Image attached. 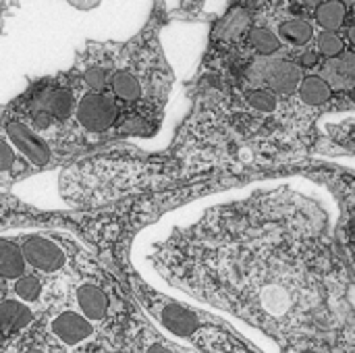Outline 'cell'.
<instances>
[{"label":"cell","instance_id":"6da1fadb","mask_svg":"<svg viewBox=\"0 0 355 353\" xmlns=\"http://www.w3.org/2000/svg\"><path fill=\"white\" fill-rule=\"evenodd\" d=\"M116 119V106L102 94H85L77 104V121L92 133L106 131Z\"/></svg>","mask_w":355,"mask_h":353},{"label":"cell","instance_id":"7a4b0ae2","mask_svg":"<svg viewBox=\"0 0 355 353\" xmlns=\"http://www.w3.org/2000/svg\"><path fill=\"white\" fill-rule=\"evenodd\" d=\"M23 260L42 273H54L64 264V252L50 239L29 237L23 243Z\"/></svg>","mask_w":355,"mask_h":353},{"label":"cell","instance_id":"3957f363","mask_svg":"<svg viewBox=\"0 0 355 353\" xmlns=\"http://www.w3.org/2000/svg\"><path fill=\"white\" fill-rule=\"evenodd\" d=\"M52 335L64 345H79L92 337V325L77 312H62L50 325Z\"/></svg>","mask_w":355,"mask_h":353},{"label":"cell","instance_id":"277c9868","mask_svg":"<svg viewBox=\"0 0 355 353\" xmlns=\"http://www.w3.org/2000/svg\"><path fill=\"white\" fill-rule=\"evenodd\" d=\"M6 133H8L10 144H15V148L21 150L31 162H35V164L48 162V158H50L48 146H46L29 127H25V125H21V123H8Z\"/></svg>","mask_w":355,"mask_h":353},{"label":"cell","instance_id":"5b68a950","mask_svg":"<svg viewBox=\"0 0 355 353\" xmlns=\"http://www.w3.org/2000/svg\"><path fill=\"white\" fill-rule=\"evenodd\" d=\"M158 318L177 337H191L200 329V318L181 306H162L158 310Z\"/></svg>","mask_w":355,"mask_h":353},{"label":"cell","instance_id":"8992f818","mask_svg":"<svg viewBox=\"0 0 355 353\" xmlns=\"http://www.w3.org/2000/svg\"><path fill=\"white\" fill-rule=\"evenodd\" d=\"M302 69L295 64V62H289V60H281L277 62L270 71H268V85L272 87L270 92L277 96V94H283V96H289L293 92H297L300 83H302Z\"/></svg>","mask_w":355,"mask_h":353},{"label":"cell","instance_id":"52a82bcc","mask_svg":"<svg viewBox=\"0 0 355 353\" xmlns=\"http://www.w3.org/2000/svg\"><path fill=\"white\" fill-rule=\"evenodd\" d=\"M77 306L81 316L89 320H102L108 312V298L98 285H83L77 289Z\"/></svg>","mask_w":355,"mask_h":353},{"label":"cell","instance_id":"ba28073f","mask_svg":"<svg viewBox=\"0 0 355 353\" xmlns=\"http://www.w3.org/2000/svg\"><path fill=\"white\" fill-rule=\"evenodd\" d=\"M33 322V312L15 300H6L0 304V329H12V331H23Z\"/></svg>","mask_w":355,"mask_h":353},{"label":"cell","instance_id":"9c48e42d","mask_svg":"<svg viewBox=\"0 0 355 353\" xmlns=\"http://www.w3.org/2000/svg\"><path fill=\"white\" fill-rule=\"evenodd\" d=\"M297 94L302 102H306L308 106H320L331 98V85L320 75H308V77H302Z\"/></svg>","mask_w":355,"mask_h":353},{"label":"cell","instance_id":"30bf717a","mask_svg":"<svg viewBox=\"0 0 355 353\" xmlns=\"http://www.w3.org/2000/svg\"><path fill=\"white\" fill-rule=\"evenodd\" d=\"M25 260L21 250L15 243L0 241V277L4 279H19L23 277Z\"/></svg>","mask_w":355,"mask_h":353},{"label":"cell","instance_id":"8fae6325","mask_svg":"<svg viewBox=\"0 0 355 353\" xmlns=\"http://www.w3.org/2000/svg\"><path fill=\"white\" fill-rule=\"evenodd\" d=\"M316 21L324 31H337L345 21V6L341 2H322L316 8Z\"/></svg>","mask_w":355,"mask_h":353},{"label":"cell","instance_id":"7c38bea8","mask_svg":"<svg viewBox=\"0 0 355 353\" xmlns=\"http://www.w3.org/2000/svg\"><path fill=\"white\" fill-rule=\"evenodd\" d=\"M279 33H281L283 40L302 46V44H308V42L312 40L314 27H312L308 21H304V19H291V21H285V23L279 27Z\"/></svg>","mask_w":355,"mask_h":353},{"label":"cell","instance_id":"4fadbf2b","mask_svg":"<svg viewBox=\"0 0 355 353\" xmlns=\"http://www.w3.org/2000/svg\"><path fill=\"white\" fill-rule=\"evenodd\" d=\"M112 89L125 102H133V100H137L141 96L139 81L129 71H116L114 73V77H112Z\"/></svg>","mask_w":355,"mask_h":353},{"label":"cell","instance_id":"5bb4252c","mask_svg":"<svg viewBox=\"0 0 355 353\" xmlns=\"http://www.w3.org/2000/svg\"><path fill=\"white\" fill-rule=\"evenodd\" d=\"M250 44L260 54H272V52H277L281 48L279 35H275L272 31H268L264 27H254L250 31Z\"/></svg>","mask_w":355,"mask_h":353},{"label":"cell","instance_id":"9a60e30c","mask_svg":"<svg viewBox=\"0 0 355 353\" xmlns=\"http://www.w3.org/2000/svg\"><path fill=\"white\" fill-rule=\"evenodd\" d=\"M48 110L52 117L67 119L73 112V96L67 89H56L48 96Z\"/></svg>","mask_w":355,"mask_h":353},{"label":"cell","instance_id":"2e32d148","mask_svg":"<svg viewBox=\"0 0 355 353\" xmlns=\"http://www.w3.org/2000/svg\"><path fill=\"white\" fill-rule=\"evenodd\" d=\"M15 293L23 302H35L42 293V285L35 277H19L15 281Z\"/></svg>","mask_w":355,"mask_h":353},{"label":"cell","instance_id":"e0dca14e","mask_svg":"<svg viewBox=\"0 0 355 353\" xmlns=\"http://www.w3.org/2000/svg\"><path fill=\"white\" fill-rule=\"evenodd\" d=\"M345 48V42L335 31H322L318 35V52L322 56H339Z\"/></svg>","mask_w":355,"mask_h":353},{"label":"cell","instance_id":"ac0fdd59","mask_svg":"<svg viewBox=\"0 0 355 353\" xmlns=\"http://www.w3.org/2000/svg\"><path fill=\"white\" fill-rule=\"evenodd\" d=\"M248 104L260 112H272L277 108V96L270 89H252L248 94Z\"/></svg>","mask_w":355,"mask_h":353},{"label":"cell","instance_id":"d6986e66","mask_svg":"<svg viewBox=\"0 0 355 353\" xmlns=\"http://www.w3.org/2000/svg\"><path fill=\"white\" fill-rule=\"evenodd\" d=\"M106 81H108L106 71L100 69V67H94V69H89V71L85 73V83H87L92 89H96V92H100V89L106 85Z\"/></svg>","mask_w":355,"mask_h":353},{"label":"cell","instance_id":"ffe728a7","mask_svg":"<svg viewBox=\"0 0 355 353\" xmlns=\"http://www.w3.org/2000/svg\"><path fill=\"white\" fill-rule=\"evenodd\" d=\"M15 162V154H12V148L0 139V171H8Z\"/></svg>","mask_w":355,"mask_h":353},{"label":"cell","instance_id":"44dd1931","mask_svg":"<svg viewBox=\"0 0 355 353\" xmlns=\"http://www.w3.org/2000/svg\"><path fill=\"white\" fill-rule=\"evenodd\" d=\"M33 125H35L37 129H48V127H50V114H48V112L35 114V117H33Z\"/></svg>","mask_w":355,"mask_h":353},{"label":"cell","instance_id":"7402d4cb","mask_svg":"<svg viewBox=\"0 0 355 353\" xmlns=\"http://www.w3.org/2000/svg\"><path fill=\"white\" fill-rule=\"evenodd\" d=\"M316 62H318V56H316L314 52H310V50H308V52H304V54H302V64H306V67H314Z\"/></svg>","mask_w":355,"mask_h":353},{"label":"cell","instance_id":"603a6c76","mask_svg":"<svg viewBox=\"0 0 355 353\" xmlns=\"http://www.w3.org/2000/svg\"><path fill=\"white\" fill-rule=\"evenodd\" d=\"M144 353H173V352H171L166 345H162V343H150Z\"/></svg>","mask_w":355,"mask_h":353},{"label":"cell","instance_id":"cb8c5ba5","mask_svg":"<svg viewBox=\"0 0 355 353\" xmlns=\"http://www.w3.org/2000/svg\"><path fill=\"white\" fill-rule=\"evenodd\" d=\"M23 353H46L44 350H40V347H29V350H25Z\"/></svg>","mask_w":355,"mask_h":353},{"label":"cell","instance_id":"d4e9b609","mask_svg":"<svg viewBox=\"0 0 355 353\" xmlns=\"http://www.w3.org/2000/svg\"><path fill=\"white\" fill-rule=\"evenodd\" d=\"M2 341H4V331L0 329V343H2Z\"/></svg>","mask_w":355,"mask_h":353}]
</instances>
